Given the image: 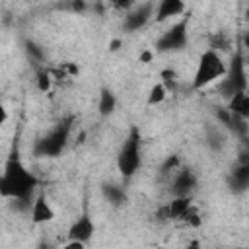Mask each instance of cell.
<instances>
[{
  "label": "cell",
  "mask_w": 249,
  "mask_h": 249,
  "mask_svg": "<svg viewBox=\"0 0 249 249\" xmlns=\"http://www.w3.org/2000/svg\"><path fill=\"white\" fill-rule=\"evenodd\" d=\"M152 58H154V53L152 51H142L140 53V62H152Z\"/></svg>",
  "instance_id": "28"
},
{
  "label": "cell",
  "mask_w": 249,
  "mask_h": 249,
  "mask_svg": "<svg viewBox=\"0 0 249 249\" xmlns=\"http://www.w3.org/2000/svg\"><path fill=\"white\" fill-rule=\"evenodd\" d=\"M39 249H49V247H45V245H41V247H39Z\"/></svg>",
  "instance_id": "36"
},
{
  "label": "cell",
  "mask_w": 249,
  "mask_h": 249,
  "mask_svg": "<svg viewBox=\"0 0 249 249\" xmlns=\"http://www.w3.org/2000/svg\"><path fill=\"white\" fill-rule=\"evenodd\" d=\"M206 142H208V146H210L214 152H216V150H222L224 144H226L224 134H222V130H220L218 126H206Z\"/></svg>",
  "instance_id": "18"
},
{
  "label": "cell",
  "mask_w": 249,
  "mask_h": 249,
  "mask_svg": "<svg viewBox=\"0 0 249 249\" xmlns=\"http://www.w3.org/2000/svg\"><path fill=\"white\" fill-rule=\"evenodd\" d=\"M210 49L212 51H216V49H230V39L224 33H216L210 39Z\"/></svg>",
  "instance_id": "24"
},
{
  "label": "cell",
  "mask_w": 249,
  "mask_h": 249,
  "mask_svg": "<svg viewBox=\"0 0 249 249\" xmlns=\"http://www.w3.org/2000/svg\"><path fill=\"white\" fill-rule=\"evenodd\" d=\"M187 27H189V18H183L177 23H173L156 41V51L158 53H177V51H183L187 47V43H189Z\"/></svg>",
  "instance_id": "5"
},
{
  "label": "cell",
  "mask_w": 249,
  "mask_h": 249,
  "mask_svg": "<svg viewBox=\"0 0 249 249\" xmlns=\"http://www.w3.org/2000/svg\"><path fill=\"white\" fill-rule=\"evenodd\" d=\"M181 222H185L187 226H193V228H198L200 224H202V218L198 216V210L195 208V206H191L189 208V212L183 216V220Z\"/></svg>",
  "instance_id": "23"
},
{
  "label": "cell",
  "mask_w": 249,
  "mask_h": 249,
  "mask_svg": "<svg viewBox=\"0 0 249 249\" xmlns=\"http://www.w3.org/2000/svg\"><path fill=\"white\" fill-rule=\"evenodd\" d=\"M60 249H86V243H80V241H70V239H68V241H66V243L60 247Z\"/></svg>",
  "instance_id": "27"
},
{
  "label": "cell",
  "mask_w": 249,
  "mask_h": 249,
  "mask_svg": "<svg viewBox=\"0 0 249 249\" xmlns=\"http://www.w3.org/2000/svg\"><path fill=\"white\" fill-rule=\"evenodd\" d=\"M53 74H51V68H39L37 72H35V84H37V89L39 91H43V93H47V91H51V88H53Z\"/></svg>",
  "instance_id": "17"
},
{
  "label": "cell",
  "mask_w": 249,
  "mask_h": 249,
  "mask_svg": "<svg viewBox=\"0 0 249 249\" xmlns=\"http://www.w3.org/2000/svg\"><path fill=\"white\" fill-rule=\"evenodd\" d=\"M226 78L235 86L237 91H247V64H245V56L241 54V51H237L231 56Z\"/></svg>",
  "instance_id": "7"
},
{
  "label": "cell",
  "mask_w": 249,
  "mask_h": 249,
  "mask_svg": "<svg viewBox=\"0 0 249 249\" xmlns=\"http://www.w3.org/2000/svg\"><path fill=\"white\" fill-rule=\"evenodd\" d=\"M228 109L233 113V115H237V117H241V119H249V91H239V93H235L230 101H228Z\"/></svg>",
  "instance_id": "14"
},
{
  "label": "cell",
  "mask_w": 249,
  "mask_h": 249,
  "mask_svg": "<svg viewBox=\"0 0 249 249\" xmlns=\"http://www.w3.org/2000/svg\"><path fill=\"white\" fill-rule=\"evenodd\" d=\"M119 49H121V39H113V41L109 43V51H111V53H117Z\"/></svg>",
  "instance_id": "29"
},
{
  "label": "cell",
  "mask_w": 249,
  "mask_h": 249,
  "mask_svg": "<svg viewBox=\"0 0 249 249\" xmlns=\"http://www.w3.org/2000/svg\"><path fill=\"white\" fill-rule=\"evenodd\" d=\"M154 14H156V4L154 2H144V4L134 6L130 12L124 14V23H123L124 31H128V33L138 31L140 27H144L150 21V18Z\"/></svg>",
  "instance_id": "6"
},
{
  "label": "cell",
  "mask_w": 249,
  "mask_h": 249,
  "mask_svg": "<svg viewBox=\"0 0 249 249\" xmlns=\"http://www.w3.org/2000/svg\"><path fill=\"white\" fill-rule=\"evenodd\" d=\"M167 93L169 91H167V88L161 82L154 84L150 88V93H148V105H160V103H163L167 99Z\"/></svg>",
  "instance_id": "19"
},
{
  "label": "cell",
  "mask_w": 249,
  "mask_h": 249,
  "mask_svg": "<svg viewBox=\"0 0 249 249\" xmlns=\"http://www.w3.org/2000/svg\"><path fill=\"white\" fill-rule=\"evenodd\" d=\"M95 233V224L89 218L88 212H84L80 218H76L72 222V226L68 228V239L70 241H80V243H88Z\"/></svg>",
  "instance_id": "9"
},
{
  "label": "cell",
  "mask_w": 249,
  "mask_h": 249,
  "mask_svg": "<svg viewBox=\"0 0 249 249\" xmlns=\"http://www.w3.org/2000/svg\"><path fill=\"white\" fill-rule=\"evenodd\" d=\"M70 8H72L74 12H82V10L86 8V4H84V2H72V4H70Z\"/></svg>",
  "instance_id": "31"
},
{
  "label": "cell",
  "mask_w": 249,
  "mask_h": 249,
  "mask_svg": "<svg viewBox=\"0 0 249 249\" xmlns=\"http://www.w3.org/2000/svg\"><path fill=\"white\" fill-rule=\"evenodd\" d=\"M196 175L193 169L183 167L175 173L173 183H171V193L173 196H193V191L196 189Z\"/></svg>",
  "instance_id": "8"
},
{
  "label": "cell",
  "mask_w": 249,
  "mask_h": 249,
  "mask_svg": "<svg viewBox=\"0 0 249 249\" xmlns=\"http://www.w3.org/2000/svg\"><path fill=\"white\" fill-rule=\"evenodd\" d=\"M179 165H181L179 156H167V160L161 163V173H171V171L179 169Z\"/></svg>",
  "instance_id": "25"
},
{
  "label": "cell",
  "mask_w": 249,
  "mask_h": 249,
  "mask_svg": "<svg viewBox=\"0 0 249 249\" xmlns=\"http://www.w3.org/2000/svg\"><path fill=\"white\" fill-rule=\"evenodd\" d=\"M228 187L233 193H245L249 189V165H235L228 175Z\"/></svg>",
  "instance_id": "11"
},
{
  "label": "cell",
  "mask_w": 249,
  "mask_h": 249,
  "mask_svg": "<svg viewBox=\"0 0 249 249\" xmlns=\"http://www.w3.org/2000/svg\"><path fill=\"white\" fill-rule=\"evenodd\" d=\"M243 47L249 51V31H245V35H243Z\"/></svg>",
  "instance_id": "33"
},
{
  "label": "cell",
  "mask_w": 249,
  "mask_h": 249,
  "mask_svg": "<svg viewBox=\"0 0 249 249\" xmlns=\"http://www.w3.org/2000/svg\"><path fill=\"white\" fill-rule=\"evenodd\" d=\"M167 214L169 220H183V216L189 212V208L193 206V196H173L167 204Z\"/></svg>",
  "instance_id": "13"
},
{
  "label": "cell",
  "mask_w": 249,
  "mask_h": 249,
  "mask_svg": "<svg viewBox=\"0 0 249 249\" xmlns=\"http://www.w3.org/2000/svg\"><path fill=\"white\" fill-rule=\"evenodd\" d=\"M25 53L33 62H41L43 60V49L35 41H25Z\"/></svg>",
  "instance_id": "21"
},
{
  "label": "cell",
  "mask_w": 249,
  "mask_h": 249,
  "mask_svg": "<svg viewBox=\"0 0 249 249\" xmlns=\"http://www.w3.org/2000/svg\"><path fill=\"white\" fill-rule=\"evenodd\" d=\"M245 64H247V62H245ZM247 76H249V64H247Z\"/></svg>",
  "instance_id": "35"
},
{
  "label": "cell",
  "mask_w": 249,
  "mask_h": 249,
  "mask_svg": "<svg viewBox=\"0 0 249 249\" xmlns=\"http://www.w3.org/2000/svg\"><path fill=\"white\" fill-rule=\"evenodd\" d=\"M97 109L101 117H109L115 109H117V97L113 93V89L109 88H101L99 91V101H97Z\"/></svg>",
  "instance_id": "15"
},
{
  "label": "cell",
  "mask_w": 249,
  "mask_h": 249,
  "mask_svg": "<svg viewBox=\"0 0 249 249\" xmlns=\"http://www.w3.org/2000/svg\"><path fill=\"white\" fill-rule=\"evenodd\" d=\"M228 74V66L224 64L218 51H204L198 58L195 76H193V89H202L214 82H220Z\"/></svg>",
  "instance_id": "2"
},
{
  "label": "cell",
  "mask_w": 249,
  "mask_h": 249,
  "mask_svg": "<svg viewBox=\"0 0 249 249\" xmlns=\"http://www.w3.org/2000/svg\"><path fill=\"white\" fill-rule=\"evenodd\" d=\"M183 249H200V243L195 239V241H191V243H189L187 247H183Z\"/></svg>",
  "instance_id": "32"
},
{
  "label": "cell",
  "mask_w": 249,
  "mask_h": 249,
  "mask_svg": "<svg viewBox=\"0 0 249 249\" xmlns=\"http://www.w3.org/2000/svg\"><path fill=\"white\" fill-rule=\"evenodd\" d=\"M140 144H142V136H140L138 126H130L128 136L124 138V142L121 144V150L117 154V169L124 179H130L142 163Z\"/></svg>",
  "instance_id": "3"
},
{
  "label": "cell",
  "mask_w": 249,
  "mask_h": 249,
  "mask_svg": "<svg viewBox=\"0 0 249 249\" xmlns=\"http://www.w3.org/2000/svg\"><path fill=\"white\" fill-rule=\"evenodd\" d=\"M6 121H8V109L0 107V124H6Z\"/></svg>",
  "instance_id": "30"
},
{
  "label": "cell",
  "mask_w": 249,
  "mask_h": 249,
  "mask_svg": "<svg viewBox=\"0 0 249 249\" xmlns=\"http://www.w3.org/2000/svg\"><path fill=\"white\" fill-rule=\"evenodd\" d=\"M68 136H70V119L58 123L51 132H47L45 136H41L35 142V148H33L35 156H39V158H54V156H58L66 146Z\"/></svg>",
  "instance_id": "4"
},
{
  "label": "cell",
  "mask_w": 249,
  "mask_h": 249,
  "mask_svg": "<svg viewBox=\"0 0 249 249\" xmlns=\"http://www.w3.org/2000/svg\"><path fill=\"white\" fill-rule=\"evenodd\" d=\"M101 195H103V198H105L109 204H113V206H123V204L126 202V193H124V189H121V187H117V185H103V187H101Z\"/></svg>",
  "instance_id": "16"
},
{
  "label": "cell",
  "mask_w": 249,
  "mask_h": 249,
  "mask_svg": "<svg viewBox=\"0 0 249 249\" xmlns=\"http://www.w3.org/2000/svg\"><path fill=\"white\" fill-rule=\"evenodd\" d=\"M39 187V179L19 161L18 156H10L4 163V171L0 175V195L2 198H12L14 206L19 210L29 208L33 204V191Z\"/></svg>",
  "instance_id": "1"
},
{
  "label": "cell",
  "mask_w": 249,
  "mask_h": 249,
  "mask_svg": "<svg viewBox=\"0 0 249 249\" xmlns=\"http://www.w3.org/2000/svg\"><path fill=\"white\" fill-rule=\"evenodd\" d=\"M237 163H239V165H249V150H247V148H243V150L239 152Z\"/></svg>",
  "instance_id": "26"
},
{
  "label": "cell",
  "mask_w": 249,
  "mask_h": 249,
  "mask_svg": "<svg viewBox=\"0 0 249 249\" xmlns=\"http://www.w3.org/2000/svg\"><path fill=\"white\" fill-rule=\"evenodd\" d=\"M185 12V2L181 0H161L158 6H156V21H165L173 16H179Z\"/></svg>",
  "instance_id": "12"
},
{
  "label": "cell",
  "mask_w": 249,
  "mask_h": 249,
  "mask_svg": "<svg viewBox=\"0 0 249 249\" xmlns=\"http://www.w3.org/2000/svg\"><path fill=\"white\" fill-rule=\"evenodd\" d=\"M214 117H216V119H218V123H220V124H224L226 128H230V124H231V121H233V113H231L228 107H216Z\"/></svg>",
  "instance_id": "22"
},
{
  "label": "cell",
  "mask_w": 249,
  "mask_h": 249,
  "mask_svg": "<svg viewBox=\"0 0 249 249\" xmlns=\"http://www.w3.org/2000/svg\"><path fill=\"white\" fill-rule=\"evenodd\" d=\"M245 18H247V19H249V8H247V12H245Z\"/></svg>",
  "instance_id": "34"
},
{
  "label": "cell",
  "mask_w": 249,
  "mask_h": 249,
  "mask_svg": "<svg viewBox=\"0 0 249 249\" xmlns=\"http://www.w3.org/2000/svg\"><path fill=\"white\" fill-rule=\"evenodd\" d=\"M29 212H31V222L33 224H47V222H53L54 220V210L49 204V200H47L45 195H37L35 196Z\"/></svg>",
  "instance_id": "10"
},
{
  "label": "cell",
  "mask_w": 249,
  "mask_h": 249,
  "mask_svg": "<svg viewBox=\"0 0 249 249\" xmlns=\"http://www.w3.org/2000/svg\"><path fill=\"white\" fill-rule=\"evenodd\" d=\"M160 78H161V84L167 88V91H175L177 89V72L171 70V68H163L160 72Z\"/></svg>",
  "instance_id": "20"
}]
</instances>
